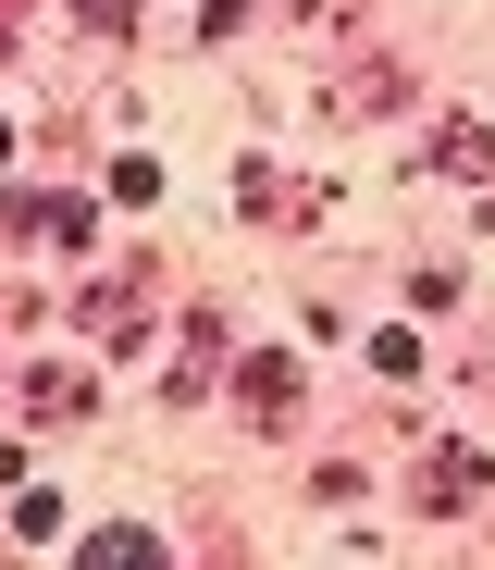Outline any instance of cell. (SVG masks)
<instances>
[{
    "label": "cell",
    "instance_id": "7a4b0ae2",
    "mask_svg": "<svg viewBox=\"0 0 495 570\" xmlns=\"http://www.w3.org/2000/svg\"><path fill=\"white\" fill-rule=\"evenodd\" d=\"M75 13H87V26H125V13H137V0H75Z\"/></svg>",
    "mask_w": 495,
    "mask_h": 570
},
{
    "label": "cell",
    "instance_id": "6da1fadb",
    "mask_svg": "<svg viewBox=\"0 0 495 570\" xmlns=\"http://www.w3.org/2000/svg\"><path fill=\"white\" fill-rule=\"evenodd\" d=\"M471 484H483V459H471V446H458V459H422V497H434V509L471 497Z\"/></svg>",
    "mask_w": 495,
    "mask_h": 570
}]
</instances>
